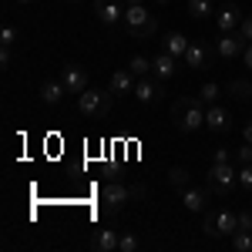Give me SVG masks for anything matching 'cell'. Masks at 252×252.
<instances>
[{"label":"cell","instance_id":"603a6c76","mask_svg":"<svg viewBox=\"0 0 252 252\" xmlns=\"http://www.w3.org/2000/svg\"><path fill=\"white\" fill-rule=\"evenodd\" d=\"M168 182L182 192V189H189V185H192V175H189V168H172V172H168Z\"/></svg>","mask_w":252,"mask_h":252},{"label":"cell","instance_id":"8d00e7d4","mask_svg":"<svg viewBox=\"0 0 252 252\" xmlns=\"http://www.w3.org/2000/svg\"><path fill=\"white\" fill-rule=\"evenodd\" d=\"M128 3H145V0H128Z\"/></svg>","mask_w":252,"mask_h":252},{"label":"cell","instance_id":"4fadbf2b","mask_svg":"<svg viewBox=\"0 0 252 252\" xmlns=\"http://www.w3.org/2000/svg\"><path fill=\"white\" fill-rule=\"evenodd\" d=\"M94 14H97L101 24H121V20H125V7H121L118 0H97Z\"/></svg>","mask_w":252,"mask_h":252},{"label":"cell","instance_id":"d6a6232c","mask_svg":"<svg viewBox=\"0 0 252 252\" xmlns=\"http://www.w3.org/2000/svg\"><path fill=\"white\" fill-rule=\"evenodd\" d=\"M10 61H14V51H10V47H3V51H0V64H3V67H10Z\"/></svg>","mask_w":252,"mask_h":252},{"label":"cell","instance_id":"4316f807","mask_svg":"<svg viewBox=\"0 0 252 252\" xmlns=\"http://www.w3.org/2000/svg\"><path fill=\"white\" fill-rule=\"evenodd\" d=\"M138 246H141V242H138V235H131V232H125V235H121V242H118V249H121V252H135Z\"/></svg>","mask_w":252,"mask_h":252},{"label":"cell","instance_id":"f1b7e54d","mask_svg":"<svg viewBox=\"0 0 252 252\" xmlns=\"http://www.w3.org/2000/svg\"><path fill=\"white\" fill-rule=\"evenodd\" d=\"M14 40H17V31H14V27L7 24V27L0 31V44H3V47H14Z\"/></svg>","mask_w":252,"mask_h":252},{"label":"cell","instance_id":"9a60e30c","mask_svg":"<svg viewBox=\"0 0 252 252\" xmlns=\"http://www.w3.org/2000/svg\"><path fill=\"white\" fill-rule=\"evenodd\" d=\"M118 242H121V235H118L115 229H97V232L91 235V249L94 252H115Z\"/></svg>","mask_w":252,"mask_h":252},{"label":"cell","instance_id":"44dd1931","mask_svg":"<svg viewBox=\"0 0 252 252\" xmlns=\"http://www.w3.org/2000/svg\"><path fill=\"white\" fill-rule=\"evenodd\" d=\"M232 97H252V81H246V78H235V81H229V88H225Z\"/></svg>","mask_w":252,"mask_h":252},{"label":"cell","instance_id":"6da1fadb","mask_svg":"<svg viewBox=\"0 0 252 252\" xmlns=\"http://www.w3.org/2000/svg\"><path fill=\"white\" fill-rule=\"evenodd\" d=\"M172 121L178 131H198V128H205V104L198 101V97H178L172 104Z\"/></svg>","mask_w":252,"mask_h":252},{"label":"cell","instance_id":"d6986e66","mask_svg":"<svg viewBox=\"0 0 252 252\" xmlns=\"http://www.w3.org/2000/svg\"><path fill=\"white\" fill-rule=\"evenodd\" d=\"M189 44H192V40H189V37H182V34H165V51H168V54H175L178 61L185 58Z\"/></svg>","mask_w":252,"mask_h":252},{"label":"cell","instance_id":"8fae6325","mask_svg":"<svg viewBox=\"0 0 252 252\" xmlns=\"http://www.w3.org/2000/svg\"><path fill=\"white\" fill-rule=\"evenodd\" d=\"M205 128H209V131H229V128H232V115H229V108L209 104V108H205Z\"/></svg>","mask_w":252,"mask_h":252},{"label":"cell","instance_id":"d590c367","mask_svg":"<svg viewBox=\"0 0 252 252\" xmlns=\"http://www.w3.org/2000/svg\"><path fill=\"white\" fill-rule=\"evenodd\" d=\"M158 3H161V7H165V3H172V0H158Z\"/></svg>","mask_w":252,"mask_h":252},{"label":"cell","instance_id":"d4e9b609","mask_svg":"<svg viewBox=\"0 0 252 252\" xmlns=\"http://www.w3.org/2000/svg\"><path fill=\"white\" fill-rule=\"evenodd\" d=\"M219 94H222V88L209 81V84H202V91H198V101H202V104H215V101H219Z\"/></svg>","mask_w":252,"mask_h":252},{"label":"cell","instance_id":"e0dca14e","mask_svg":"<svg viewBox=\"0 0 252 252\" xmlns=\"http://www.w3.org/2000/svg\"><path fill=\"white\" fill-rule=\"evenodd\" d=\"M64 94H67V88H64V81H44V88H40V101L44 104H61L64 101Z\"/></svg>","mask_w":252,"mask_h":252},{"label":"cell","instance_id":"836d02e7","mask_svg":"<svg viewBox=\"0 0 252 252\" xmlns=\"http://www.w3.org/2000/svg\"><path fill=\"white\" fill-rule=\"evenodd\" d=\"M242 61H246V67H249V71H252V40H249V44H246V51H242Z\"/></svg>","mask_w":252,"mask_h":252},{"label":"cell","instance_id":"74e56055","mask_svg":"<svg viewBox=\"0 0 252 252\" xmlns=\"http://www.w3.org/2000/svg\"><path fill=\"white\" fill-rule=\"evenodd\" d=\"M17 3H34V0H17Z\"/></svg>","mask_w":252,"mask_h":252},{"label":"cell","instance_id":"30bf717a","mask_svg":"<svg viewBox=\"0 0 252 252\" xmlns=\"http://www.w3.org/2000/svg\"><path fill=\"white\" fill-rule=\"evenodd\" d=\"M135 97L141 101V104H155V101H161V84H158L155 74H148V78H138V84H135Z\"/></svg>","mask_w":252,"mask_h":252},{"label":"cell","instance_id":"1f68e13d","mask_svg":"<svg viewBox=\"0 0 252 252\" xmlns=\"http://www.w3.org/2000/svg\"><path fill=\"white\" fill-rule=\"evenodd\" d=\"M212 161H232V152H229V148H215Z\"/></svg>","mask_w":252,"mask_h":252},{"label":"cell","instance_id":"ba28073f","mask_svg":"<svg viewBox=\"0 0 252 252\" xmlns=\"http://www.w3.org/2000/svg\"><path fill=\"white\" fill-rule=\"evenodd\" d=\"M242 17H246V14H242L235 3H225V7L215 14V27H219V34H232V31H239Z\"/></svg>","mask_w":252,"mask_h":252},{"label":"cell","instance_id":"277c9868","mask_svg":"<svg viewBox=\"0 0 252 252\" xmlns=\"http://www.w3.org/2000/svg\"><path fill=\"white\" fill-rule=\"evenodd\" d=\"M202 229H205V235H209V239H215V242H219V239H225V235L232 239V232L239 229V222H235V212H229V209H219V212H215V209H209V212H205V225H202Z\"/></svg>","mask_w":252,"mask_h":252},{"label":"cell","instance_id":"ac0fdd59","mask_svg":"<svg viewBox=\"0 0 252 252\" xmlns=\"http://www.w3.org/2000/svg\"><path fill=\"white\" fill-rule=\"evenodd\" d=\"M182 61H185L192 71H202V67L209 64V47H205V44H189V51H185Z\"/></svg>","mask_w":252,"mask_h":252},{"label":"cell","instance_id":"484cf974","mask_svg":"<svg viewBox=\"0 0 252 252\" xmlns=\"http://www.w3.org/2000/svg\"><path fill=\"white\" fill-rule=\"evenodd\" d=\"M239 185H242V192L252 195V165H242L239 168Z\"/></svg>","mask_w":252,"mask_h":252},{"label":"cell","instance_id":"e575fe53","mask_svg":"<svg viewBox=\"0 0 252 252\" xmlns=\"http://www.w3.org/2000/svg\"><path fill=\"white\" fill-rule=\"evenodd\" d=\"M242 138H246V141H249V145H252V121H249V125H246V128H242Z\"/></svg>","mask_w":252,"mask_h":252},{"label":"cell","instance_id":"7c38bea8","mask_svg":"<svg viewBox=\"0 0 252 252\" xmlns=\"http://www.w3.org/2000/svg\"><path fill=\"white\" fill-rule=\"evenodd\" d=\"M175 71H178V58H175V54H168V51L155 54V61H152V74H155L158 81H172Z\"/></svg>","mask_w":252,"mask_h":252},{"label":"cell","instance_id":"f546056e","mask_svg":"<svg viewBox=\"0 0 252 252\" xmlns=\"http://www.w3.org/2000/svg\"><path fill=\"white\" fill-rule=\"evenodd\" d=\"M235 222H239V229H242V232H252V212H249V209L235 215Z\"/></svg>","mask_w":252,"mask_h":252},{"label":"cell","instance_id":"8992f818","mask_svg":"<svg viewBox=\"0 0 252 252\" xmlns=\"http://www.w3.org/2000/svg\"><path fill=\"white\" fill-rule=\"evenodd\" d=\"M128 198H135V192H131L128 185H121V182H111V185L101 189V209H104L108 215H115Z\"/></svg>","mask_w":252,"mask_h":252},{"label":"cell","instance_id":"52a82bcc","mask_svg":"<svg viewBox=\"0 0 252 252\" xmlns=\"http://www.w3.org/2000/svg\"><path fill=\"white\" fill-rule=\"evenodd\" d=\"M246 44H249V40L242 37L239 31H232V34H222V37H219L215 51H219V58H222V61H232V58H242Z\"/></svg>","mask_w":252,"mask_h":252},{"label":"cell","instance_id":"83f0119b","mask_svg":"<svg viewBox=\"0 0 252 252\" xmlns=\"http://www.w3.org/2000/svg\"><path fill=\"white\" fill-rule=\"evenodd\" d=\"M235 161H239V165H252V145H249V141L235 152Z\"/></svg>","mask_w":252,"mask_h":252},{"label":"cell","instance_id":"9c48e42d","mask_svg":"<svg viewBox=\"0 0 252 252\" xmlns=\"http://www.w3.org/2000/svg\"><path fill=\"white\" fill-rule=\"evenodd\" d=\"M61 81H64V88L67 91H88V71L81 67V64H64V71H61Z\"/></svg>","mask_w":252,"mask_h":252},{"label":"cell","instance_id":"cb8c5ba5","mask_svg":"<svg viewBox=\"0 0 252 252\" xmlns=\"http://www.w3.org/2000/svg\"><path fill=\"white\" fill-rule=\"evenodd\" d=\"M232 249L235 252H252V232L235 229V232H232Z\"/></svg>","mask_w":252,"mask_h":252},{"label":"cell","instance_id":"7a4b0ae2","mask_svg":"<svg viewBox=\"0 0 252 252\" xmlns=\"http://www.w3.org/2000/svg\"><path fill=\"white\" fill-rule=\"evenodd\" d=\"M121 24L128 27V34L135 40H148V37H155V31H158V17H152V10H145V3H128Z\"/></svg>","mask_w":252,"mask_h":252},{"label":"cell","instance_id":"3957f363","mask_svg":"<svg viewBox=\"0 0 252 252\" xmlns=\"http://www.w3.org/2000/svg\"><path fill=\"white\" fill-rule=\"evenodd\" d=\"M111 101H115V94H111V88H88V91H81L78 94V115L81 118H104L108 111H111Z\"/></svg>","mask_w":252,"mask_h":252},{"label":"cell","instance_id":"4dcf8cb0","mask_svg":"<svg viewBox=\"0 0 252 252\" xmlns=\"http://www.w3.org/2000/svg\"><path fill=\"white\" fill-rule=\"evenodd\" d=\"M239 34L246 40H252V17H242V24H239Z\"/></svg>","mask_w":252,"mask_h":252},{"label":"cell","instance_id":"5bb4252c","mask_svg":"<svg viewBox=\"0 0 252 252\" xmlns=\"http://www.w3.org/2000/svg\"><path fill=\"white\" fill-rule=\"evenodd\" d=\"M182 205L189 212H205L209 209V189H182Z\"/></svg>","mask_w":252,"mask_h":252},{"label":"cell","instance_id":"ffe728a7","mask_svg":"<svg viewBox=\"0 0 252 252\" xmlns=\"http://www.w3.org/2000/svg\"><path fill=\"white\" fill-rule=\"evenodd\" d=\"M128 71H131L135 78H148V74H152V61L145 58V54H135V58L128 61Z\"/></svg>","mask_w":252,"mask_h":252},{"label":"cell","instance_id":"2e32d148","mask_svg":"<svg viewBox=\"0 0 252 252\" xmlns=\"http://www.w3.org/2000/svg\"><path fill=\"white\" fill-rule=\"evenodd\" d=\"M135 84H138V78L128 71V67H125V71H115V74H111V81H108L111 94H128V91L135 94Z\"/></svg>","mask_w":252,"mask_h":252},{"label":"cell","instance_id":"5b68a950","mask_svg":"<svg viewBox=\"0 0 252 252\" xmlns=\"http://www.w3.org/2000/svg\"><path fill=\"white\" fill-rule=\"evenodd\" d=\"M239 182V172H235L232 161H212L209 165V189L215 195H229Z\"/></svg>","mask_w":252,"mask_h":252},{"label":"cell","instance_id":"7402d4cb","mask_svg":"<svg viewBox=\"0 0 252 252\" xmlns=\"http://www.w3.org/2000/svg\"><path fill=\"white\" fill-rule=\"evenodd\" d=\"M189 14H192L195 20H205L212 14V0H189Z\"/></svg>","mask_w":252,"mask_h":252}]
</instances>
